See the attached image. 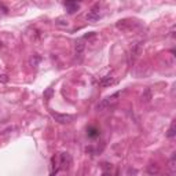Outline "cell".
<instances>
[{
    "instance_id": "6da1fadb",
    "label": "cell",
    "mask_w": 176,
    "mask_h": 176,
    "mask_svg": "<svg viewBox=\"0 0 176 176\" xmlns=\"http://www.w3.org/2000/svg\"><path fill=\"white\" fill-rule=\"evenodd\" d=\"M120 95H121V92L118 91V92H116V94H113V95L106 96L105 99H102V101L98 103V106H96V110H98V111H103V110L109 109V107H111V106H114V105L118 102Z\"/></svg>"
},
{
    "instance_id": "7a4b0ae2",
    "label": "cell",
    "mask_w": 176,
    "mask_h": 176,
    "mask_svg": "<svg viewBox=\"0 0 176 176\" xmlns=\"http://www.w3.org/2000/svg\"><path fill=\"white\" fill-rule=\"evenodd\" d=\"M84 51H86V44H84L83 39H78L74 42V58L78 63L83 62L84 58Z\"/></svg>"
},
{
    "instance_id": "3957f363",
    "label": "cell",
    "mask_w": 176,
    "mask_h": 176,
    "mask_svg": "<svg viewBox=\"0 0 176 176\" xmlns=\"http://www.w3.org/2000/svg\"><path fill=\"white\" fill-rule=\"evenodd\" d=\"M99 18H101V6L96 3V4H94L92 7H91V10L87 13L86 19L88 22H96Z\"/></svg>"
},
{
    "instance_id": "277c9868",
    "label": "cell",
    "mask_w": 176,
    "mask_h": 176,
    "mask_svg": "<svg viewBox=\"0 0 176 176\" xmlns=\"http://www.w3.org/2000/svg\"><path fill=\"white\" fill-rule=\"evenodd\" d=\"M72 165V155L69 153H61L59 154V162H58V169L62 171H67Z\"/></svg>"
},
{
    "instance_id": "5b68a950",
    "label": "cell",
    "mask_w": 176,
    "mask_h": 176,
    "mask_svg": "<svg viewBox=\"0 0 176 176\" xmlns=\"http://www.w3.org/2000/svg\"><path fill=\"white\" fill-rule=\"evenodd\" d=\"M51 117L59 124H69L74 120V116L72 114H62V113H55V111H51Z\"/></svg>"
},
{
    "instance_id": "8992f818",
    "label": "cell",
    "mask_w": 176,
    "mask_h": 176,
    "mask_svg": "<svg viewBox=\"0 0 176 176\" xmlns=\"http://www.w3.org/2000/svg\"><path fill=\"white\" fill-rule=\"evenodd\" d=\"M140 52H142V43L134 44L130 51V55H128V63H130V65H132V63L136 61V58L140 55Z\"/></svg>"
},
{
    "instance_id": "52a82bcc",
    "label": "cell",
    "mask_w": 176,
    "mask_h": 176,
    "mask_svg": "<svg viewBox=\"0 0 176 176\" xmlns=\"http://www.w3.org/2000/svg\"><path fill=\"white\" fill-rule=\"evenodd\" d=\"M63 7L66 8L67 14H74L80 10V3L77 2H63Z\"/></svg>"
},
{
    "instance_id": "ba28073f",
    "label": "cell",
    "mask_w": 176,
    "mask_h": 176,
    "mask_svg": "<svg viewBox=\"0 0 176 176\" xmlns=\"http://www.w3.org/2000/svg\"><path fill=\"white\" fill-rule=\"evenodd\" d=\"M116 83H117V78L113 74H107L99 80V86L102 87H110V86H114Z\"/></svg>"
},
{
    "instance_id": "9c48e42d",
    "label": "cell",
    "mask_w": 176,
    "mask_h": 176,
    "mask_svg": "<svg viewBox=\"0 0 176 176\" xmlns=\"http://www.w3.org/2000/svg\"><path fill=\"white\" fill-rule=\"evenodd\" d=\"M131 25H132V23H131L130 19H121V21H118V22L116 23L117 28L121 29V30H124V32H127L128 29L131 28Z\"/></svg>"
},
{
    "instance_id": "30bf717a",
    "label": "cell",
    "mask_w": 176,
    "mask_h": 176,
    "mask_svg": "<svg viewBox=\"0 0 176 176\" xmlns=\"http://www.w3.org/2000/svg\"><path fill=\"white\" fill-rule=\"evenodd\" d=\"M158 172H160V166H158L157 164H150V165L147 166V174L149 175L155 176V175H158Z\"/></svg>"
},
{
    "instance_id": "8fae6325",
    "label": "cell",
    "mask_w": 176,
    "mask_h": 176,
    "mask_svg": "<svg viewBox=\"0 0 176 176\" xmlns=\"http://www.w3.org/2000/svg\"><path fill=\"white\" fill-rule=\"evenodd\" d=\"M55 26H58V28H67V26H69V22H67L66 18L59 17V18L55 19Z\"/></svg>"
},
{
    "instance_id": "7c38bea8",
    "label": "cell",
    "mask_w": 176,
    "mask_h": 176,
    "mask_svg": "<svg viewBox=\"0 0 176 176\" xmlns=\"http://www.w3.org/2000/svg\"><path fill=\"white\" fill-rule=\"evenodd\" d=\"M99 134H101V132H99V130L96 127H88V130H87V135L90 138H98L99 136Z\"/></svg>"
},
{
    "instance_id": "4fadbf2b",
    "label": "cell",
    "mask_w": 176,
    "mask_h": 176,
    "mask_svg": "<svg viewBox=\"0 0 176 176\" xmlns=\"http://www.w3.org/2000/svg\"><path fill=\"white\" fill-rule=\"evenodd\" d=\"M151 98H153V95H151V90L150 88H146V90L143 91V94H142V101L147 103V102L151 101Z\"/></svg>"
},
{
    "instance_id": "5bb4252c",
    "label": "cell",
    "mask_w": 176,
    "mask_h": 176,
    "mask_svg": "<svg viewBox=\"0 0 176 176\" xmlns=\"http://www.w3.org/2000/svg\"><path fill=\"white\" fill-rule=\"evenodd\" d=\"M175 135H176V124H175V120H174V121L171 122V127H169L168 132H166V136H168L169 139H174Z\"/></svg>"
},
{
    "instance_id": "9a60e30c",
    "label": "cell",
    "mask_w": 176,
    "mask_h": 176,
    "mask_svg": "<svg viewBox=\"0 0 176 176\" xmlns=\"http://www.w3.org/2000/svg\"><path fill=\"white\" fill-rule=\"evenodd\" d=\"M52 94H54V90L52 88H47L46 91H44V94H43V96H44V99H51V96H52Z\"/></svg>"
},
{
    "instance_id": "2e32d148",
    "label": "cell",
    "mask_w": 176,
    "mask_h": 176,
    "mask_svg": "<svg viewBox=\"0 0 176 176\" xmlns=\"http://www.w3.org/2000/svg\"><path fill=\"white\" fill-rule=\"evenodd\" d=\"M40 59H42V58H40L39 55H33V58H32V59H30V63H32V66L37 67V65H39V62H40Z\"/></svg>"
},
{
    "instance_id": "e0dca14e",
    "label": "cell",
    "mask_w": 176,
    "mask_h": 176,
    "mask_svg": "<svg viewBox=\"0 0 176 176\" xmlns=\"http://www.w3.org/2000/svg\"><path fill=\"white\" fill-rule=\"evenodd\" d=\"M169 169L172 171V174L175 172V153H172L171 160H169Z\"/></svg>"
},
{
    "instance_id": "ac0fdd59",
    "label": "cell",
    "mask_w": 176,
    "mask_h": 176,
    "mask_svg": "<svg viewBox=\"0 0 176 176\" xmlns=\"http://www.w3.org/2000/svg\"><path fill=\"white\" fill-rule=\"evenodd\" d=\"M8 81V76L7 74H0V83H7Z\"/></svg>"
},
{
    "instance_id": "d6986e66",
    "label": "cell",
    "mask_w": 176,
    "mask_h": 176,
    "mask_svg": "<svg viewBox=\"0 0 176 176\" xmlns=\"http://www.w3.org/2000/svg\"><path fill=\"white\" fill-rule=\"evenodd\" d=\"M13 130H14L13 127L7 128V130H6V131H3V132H2V135H3V136H6V135H8V134H10V131H13Z\"/></svg>"
},
{
    "instance_id": "ffe728a7",
    "label": "cell",
    "mask_w": 176,
    "mask_h": 176,
    "mask_svg": "<svg viewBox=\"0 0 176 176\" xmlns=\"http://www.w3.org/2000/svg\"><path fill=\"white\" fill-rule=\"evenodd\" d=\"M102 176H113V175H111V171H103Z\"/></svg>"
},
{
    "instance_id": "44dd1931",
    "label": "cell",
    "mask_w": 176,
    "mask_h": 176,
    "mask_svg": "<svg viewBox=\"0 0 176 176\" xmlns=\"http://www.w3.org/2000/svg\"><path fill=\"white\" fill-rule=\"evenodd\" d=\"M169 176H174V174H172V175H169Z\"/></svg>"
},
{
    "instance_id": "7402d4cb",
    "label": "cell",
    "mask_w": 176,
    "mask_h": 176,
    "mask_svg": "<svg viewBox=\"0 0 176 176\" xmlns=\"http://www.w3.org/2000/svg\"><path fill=\"white\" fill-rule=\"evenodd\" d=\"M0 47H2V43H0Z\"/></svg>"
}]
</instances>
